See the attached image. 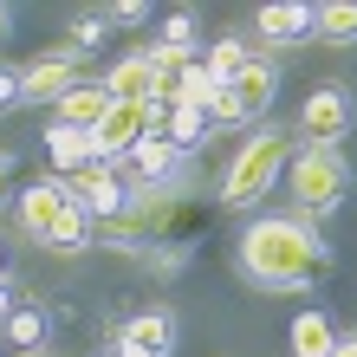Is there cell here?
I'll use <instances>...</instances> for the list:
<instances>
[{
  "instance_id": "6da1fadb",
  "label": "cell",
  "mask_w": 357,
  "mask_h": 357,
  "mask_svg": "<svg viewBox=\"0 0 357 357\" xmlns=\"http://www.w3.org/2000/svg\"><path fill=\"white\" fill-rule=\"evenodd\" d=\"M241 266L247 280H260L266 292H305L312 280L331 273V247L292 215H266L241 234Z\"/></svg>"
},
{
  "instance_id": "7a4b0ae2",
  "label": "cell",
  "mask_w": 357,
  "mask_h": 357,
  "mask_svg": "<svg viewBox=\"0 0 357 357\" xmlns=\"http://www.w3.org/2000/svg\"><path fill=\"white\" fill-rule=\"evenodd\" d=\"M20 227H26L39 247H59V254H85L91 247V215L72 202V188L59 176L33 182L26 195H20Z\"/></svg>"
},
{
  "instance_id": "3957f363",
  "label": "cell",
  "mask_w": 357,
  "mask_h": 357,
  "mask_svg": "<svg viewBox=\"0 0 357 357\" xmlns=\"http://www.w3.org/2000/svg\"><path fill=\"white\" fill-rule=\"evenodd\" d=\"M286 162H292L286 130H254V137L241 143V156L227 162V176H221V202L227 208H254L266 188L286 176Z\"/></svg>"
},
{
  "instance_id": "277c9868",
  "label": "cell",
  "mask_w": 357,
  "mask_h": 357,
  "mask_svg": "<svg viewBox=\"0 0 357 357\" xmlns=\"http://www.w3.org/2000/svg\"><path fill=\"white\" fill-rule=\"evenodd\" d=\"M286 188H292V202L305 208V215H331V208L344 202V188H351V169H344V156L338 150H305L286 162Z\"/></svg>"
},
{
  "instance_id": "5b68a950",
  "label": "cell",
  "mask_w": 357,
  "mask_h": 357,
  "mask_svg": "<svg viewBox=\"0 0 357 357\" xmlns=\"http://www.w3.org/2000/svg\"><path fill=\"white\" fill-rule=\"evenodd\" d=\"M357 123V104L344 85H312L305 91V111H299V130L312 137V150H338Z\"/></svg>"
},
{
  "instance_id": "8992f818",
  "label": "cell",
  "mask_w": 357,
  "mask_h": 357,
  "mask_svg": "<svg viewBox=\"0 0 357 357\" xmlns=\"http://www.w3.org/2000/svg\"><path fill=\"white\" fill-rule=\"evenodd\" d=\"M150 130H162V104H150V98H143V104H111V111H104V123L91 130L98 162L111 169V156H130Z\"/></svg>"
},
{
  "instance_id": "52a82bcc",
  "label": "cell",
  "mask_w": 357,
  "mask_h": 357,
  "mask_svg": "<svg viewBox=\"0 0 357 357\" xmlns=\"http://www.w3.org/2000/svg\"><path fill=\"white\" fill-rule=\"evenodd\" d=\"M273 91H280V78H273V66H247L241 78H227V85L215 91V104H208V123H254L266 104H273Z\"/></svg>"
},
{
  "instance_id": "ba28073f",
  "label": "cell",
  "mask_w": 357,
  "mask_h": 357,
  "mask_svg": "<svg viewBox=\"0 0 357 357\" xmlns=\"http://www.w3.org/2000/svg\"><path fill=\"white\" fill-rule=\"evenodd\" d=\"M169 221H176V195H169V188H137V195L123 202V215H117V221H104V241L130 247V241L162 234Z\"/></svg>"
},
{
  "instance_id": "9c48e42d",
  "label": "cell",
  "mask_w": 357,
  "mask_h": 357,
  "mask_svg": "<svg viewBox=\"0 0 357 357\" xmlns=\"http://www.w3.org/2000/svg\"><path fill=\"white\" fill-rule=\"evenodd\" d=\"M72 85H78V52H46L20 72V98L26 104H59Z\"/></svg>"
},
{
  "instance_id": "30bf717a",
  "label": "cell",
  "mask_w": 357,
  "mask_h": 357,
  "mask_svg": "<svg viewBox=\"0 0 357 357\" xmlns=\"http://www.w3.org/2000/svg\"><path fill=\"white\" fill-rule=\"evenodd\" d=\"M66 188H72V202L85 208L91 221H117V215H123V202H130V188H123V182H117L111 169H104V162H91V169H78V176H72Z\"/></svg>"
},
{
  "instance_id": "8fae6325",
  "label": "cell",
  "mask_w": 357,
  "mask_h": 357,
  "mask_svg": "<svg viewBox=\"0 0 357 357\" xmlns=\"http://www.w3.org/2000/svg\"><path fill=\"white\" fill-rule=\"evenodd\" d=\"M169 344H176L169 312H137V319L123 325V338H117L123 357H169Z\"/></svg>"
},
{
  "instance_id": "7c38bea8",
  "label": "cell",
  "mask_w": 357,
  "mask_h": 357,
  "mask_svg": "<svg viewBox=\"0 0 357 357\" xmlns=\"http://www.w3.org/2000/svg\"><path fill=\"white\" fill-rule=\"evenodd\" d=\"M312 20H319V7H305V0H273V7H260V39L299 46V39L312 33Z\"/></svg>"
},
{
  "instance_id": "4fadbf2b",
  "label": "cell",
  "mask_w": 357,
  "mask_h": 357,
  "mask_svg": "<svg viewBox=\"0 0 357 357\" xmlns=\"http://www.w3.org/2000/svg\"><path fill=\"white\" fill-rule=\"evenodd\" d=\"M52 111H59L52 123H72V130H98V123H104V111H111V91H104V85H91V78H78V85L59 98Z\"/></svg>"
},
{
  "instance_id": "5bb4252c",
  "label": "cell",
  "mask_w": 357,
  "mask_h": 357,
  "mask_svg": "<svg viewBox=\"0 0 357 357\" xmlns=\"http://www.w3.org/2000/svg\"><path fill=\"white\" fill-rule=\"evenodd\" d=\"M98 85L111 91V104H143V98H150V85H156V72H150V59H143V52H130V59H117Z\"/></svg>"
},
{
  "instance_id": "9a60e30c",
  "label": "cell",
  "mask_w": 357,
  "mask_h": 357,
  "mask_svg": "<svg viewBox=\"0 0 357 357\" xmlns=\"http://www.w3.org/2000/svg\"><path fill=\"white\" fill-rule=\"evenodd\" d=\"M46 156H52V169H91L98 162V143H91V130H72V123H52L46 130Z\"/></svg>"
},
{
  "instance_id": "2e32d148",
  "label": "cell",
  "mask_w": 357,
  "mask_h": 357,
  "mask_svg": "<svg viewBox=\"0 0 357 357\" xmlns=\"http://www.w3.org/2000/svg\"><path fill=\"white\" fill-rule=\"evenodd\" d=\"M130 162H137V176L156 188V182H169V176L182 169V150H176V143L162 137V130H150V137H143L137 150H130Z\"/></svg>"
},
{
  "instance_id": "e0dca14e",
  "label": "cell",
  "mask_w": 357,
  "mask_h": 357,
  "mask_svg": "<svg viewBox=\"0 0 357 357\" xmlns=\"http://www.w3.org/2000/svg\"><path fill=\"white\" fill-rule=\"evenodd\" d=\"M331 344H338V331H331L325 312H299L292 319V357H331Z\"/></svg>"
},
{
  "instance_id": "ac0fdd59",
  "label": "cell",
  "mask_w": 357,
  "mask_h": 357,
  "mask_svg": "<svg viewBox=\"0 0 357 357\" xmlns=\"http://www.w3.org/2000/svg\"><path fill=\"white\" fill-rule=\"evenodd\" d=\"M162 137H169L176 150L188 156V150L208 137V111H195V104H176V111H162Z\"/></svg>"
},
{
  "instance_id": "d6986e66",
  "label": "cell",
  "mask_w": 357,
  "mask_h": 357,
  "mask_svg": "<svg viewBox=\"0 0 357 357\" xmlns=\"http://www.w3.org/2000/svg\"><path fill=\"white\" fill-rule=\"evenodd\" d=\"M312 33L331 39V46H351V39H357V0H331V7H319Z\"/></svg>"
},
{
  "instance_id": "ffe728a7",
  "label": "cell",
  "mask_w": 357,
  "mask_h": 357,
  "mask_svg": "<svg viewBox=\"0 0 357 357\" xmlns=\"http://www.w3.org/2000/svg\"><path fill=\"white\" fill-rule=\"evenodd\" d=\"M202 66H208V78H215V85H227V78H241L247 66H254V52H247L241 39H215V46H208V59H202Z\"/></svg>"
},
{
  "instance_id": "44dd1931",
  "label": "cell",
  "mask_w": 357,
  "mask_h": 357,
  "mask_svg": "<svg viewBox=\"0 0 357 357\" xmlns=\"http://www.w3.org/2000/svg\"><path fill=\"white\" fill-rule=\"evenodd\" d=\"M7 344L13 351H46V319H39V312H13L7 319Z\"/></svg>"
},
{
  "instance_id": "7402d4cb",
  "label": "cell",
  "mask_w": 357,
  "mask_h": 357,
  "mask_svg": "<svg viewBox=\"0 0 357 357\" xmlns=\"http://www.w3.org/2000/svg\"><path fill=\"white\" fill-rule=\"evenodd\" d=\"M104 33H111V20H98V13H85L72 26V52H91V46H104Z\"/></svg>"
},
{
  "instance_id": "603a6c76",
  "label": "cell",
  "mask_w": 357,
  "mask_h": 357,
  "mask_svg": "<svg viewBox=\"0 0 357 357\" xmlns=\"http://www.w3.org/2000/svg\"><path fill=\"white\" fill-rule=\"evenodd\" d=\"M162 46H188V52H195V13H169V26H162Z\"/></svg>"
},
{
  "instance_id": "cb8c5ba5",
  "label": "cell",
  "mask_w": 357,
  "mask_h": 357,
  "mask_svg": "<svg viewBox=\"0 0 357 357\" xmlns=\"http://www.w3.org/2000/svg\"><path fill=\"white\" fill-rule=\"evenodd\" d=\"M104 20H111V26H143V20H150V7H143V0H117Z\"/></svg>"
},
{
  "instance_id": "d4e9b609",
  "label": "cell",
  "mask_w": 357,
  "mask_h": 357,
  "mask_svg": "<svg viewBox=\"0 0 357 357\" xmlns=\"http://www.w3.org/2000/svg\"><path fill=\"white\" fill-rule=\"evenodd\" d=\"M13 104H26V98H20V72L0 66V111H13Z\"/></svg>"
},
{
  "instance_id": "484cf974",
  "label": "cell",
  "mask_w": 357,
  "mask_h": 357,
  "mask_svg": "<svg viewBox=\"0 0 357 357\" xmlns=\"http://www.w3.org/2000/svg\"><path fill=\"white\" fill-rule=\"evenodd\" d=\"M331 357H357V338H338V344H331Z\"/></svg>"
},
{
  "instance_id": "4316f807",
  "label": "cell",
  "mask_w": 357,
  "mask_h": 357,
  "mask_svg": "<svg viewBox=\"0 0 357 357\" xmlns=\"http://www.w3.org/2000/svg\"><path fill=\"white\" fill-rule=\"evenodd\" d=\"M7 182H13V156H0V195H7Z\"/></svg>"
},
{
  "instance_id": "83f0119b",
  "label": "cell",
  "mask_w": 357,
  "mask_h": 357,
  "mask_svg": "<svg viewBox=\"0 0 357 357\" xmlns=\"http://www.w3.org/2000/svg\"><path fill=\"white\" fill-rule=\"evenodd\" d=\"M7 33H13V13H7V7H0V39H7Z\"/></svg>"
},
{
  "instance_id": "f1b7e54d",
  "label": "cell",
  "mask_w": 357,
  "mask_h": 357,
  "mask_svg": "<svg viewBox=\"0 0 357 357\" xmlns=\"http://www.w3.org/2000/svg\"><path fill=\"white\" fill-rule=\"evenodd\" d=\"M104 357H123V351H104Z\"/></svg>"
},
{
  "instance_id": "f546056e",
  "label": "cell",
  "mask_w": 357,
  "mask_h": 357,
  "mask_svg": "<svg viewBox=\"0 0 357 357\" xmlns=\"http://www.w3.org/2000/svg\"><path fill=\"white\" fill-rule=\"evenodd\" d=\"M0 273H7V260H0Z\"/></svg>"
}]
</instances>
